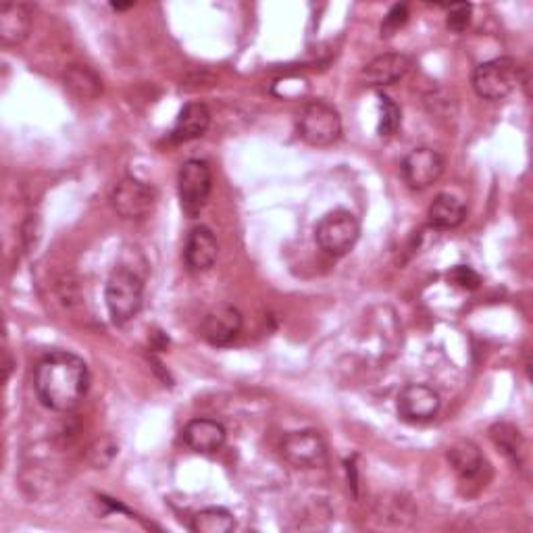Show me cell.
<instances>
[{
	"instance_id": "6",
	"label": "cell",
	"mask_w": 533,
	"mask_h": 533,
	"mask_svg": "<svg viewBox=\"0 0 533 533\" xmlns=\"http://www.w3.org/2000/svg\"><path fill=\"white\" fill-rule=\"evenodd\" d=\"M519 84V65L511 57L481 63L473 71V90L484 100H504Z\"/></svg>"
},
{
	"instance_id": "26",
	"label": "cell",
	"mask_w": 533,
	"mask_h": 533,
	"mask_svg": "<svg viewBox=\"0 0 533 533\" xmlns=\"http://www.w3.org/2000/svg\"><path fill=\"white\" fill-rule=\"evenodd\" d=\"M471 11L473 7L463 3V5H452L448 9V17H446V25H448V30L456 32V34H461L467 30V25L471 21Z\"/></svg>"
},
{
	"instance_id": "8",
	"label": "cell",
	"mask_w": 533,
	"mask_h": 533,
	"mask_svg": "<svg viewBox=\"0 0 533 533\" xmlns=\"http://www.w3.org/2000/svg\"><path fill=\"white\" fill-rule=\"evenodd\" d=\"M284 461L296 469H319L327 465V444L315 429H298L282 440Z\"/></svg>"
},
{
	"instance_id": "3",
	"label": "cell",
	"mask_w": 533,
	"mask_h": 533,
	"mask_svg": "<svg viewBox=\"0 0 533 533\" xmlns=\"http://www.w3.org/2000/svg\"><path fill=\"white\" fill-rule=\"evenodd\" d=\"M361 238V223L357 215L336 209L329 211L315 227V240L317 246L329 257H344L357 246Z\"/></svg>"
},
{
	"instance_id": "4",
	"label": "cell",
	"mask_w": 533,
	"mask_h": 533,
	"mask_svg": "<svg viewBox=\"0 0 533 533\" xmlns=\"http://www.w3.org/2000/svg\"><path fill=\"white\" fill-rule=\"evenodd\" d=\"M298 132L309 146L327 148L336 144L342 136V117L338 109L329 103L311 100L309 105H304L298 117Z\"/></svg>"
},
{
	"instance_id": "28",
	"label": "cell",
	"mask_w": 533,
	"mask_h": 533,
	"mask_svg": "<svg viewBox=\"0 0 533 533\" xmlns=\"http://www.w3.org/2000/svg\"><path fill=\"white\" fill-rule=\"evenodd\" d=\"M13 357H11V352L5 350V382H9V377H11V371H13Z\"/></svg>"
},
{
	"instance_id": "13",
	"label": "cell",
	"mask_w": 533,
	"mask_h": 533,
	"mask_svg": "<svg viewBox=\"0 0 533 533\" xmlns=\"http://www.w3.org/2000/svg\"><path fill=\"white\" fill-rule=\"evenodd\" d=\"M411 65H413V61L409 55L386 53V55H379L373 61H369L361 71V78L371 88H384V86H390V84L402 80L404 75L409 73Z\"/></svg>"
},
{
	"instance_id": "27",
	"label": "cell",
	"mask_w": 533,
	"mask_h": 533,
	"mask_svg": "<svg viewBox=\"0 0 533 533\" xmlns=\"http://www.w3.org/2000/svg\"><path fill=\"white\" fill-rule=\"evenodd\" d=\"M425 103L429 105L431 113H436V115H446V117H448V115H454V107H456V103H454L452 98H448V94L442 92V90L427 94V96H425Z\"/></svg>"
},
{
	"instance_id": "16",
	"label": "cell",
	"mask_w": 533,
	"mask_h": 533,
	"mask_svg": "<svg viewBox=\"0 0 533 533\" xmlns=\"http://www.w3.org/2000/svg\"><path fill=\"white\" fill-rule=\"evenodd\" d=\"M448 463L454 469V473L461 477L465 484H473V481L481 479L488 463L486 456L481 454L479 446L471 440H459L448 448Z\"/></svg>"
},
{
	"instance_id": "29",
	"label": "cell",
	"mask_w": 533,
	"mask_h": 533,
	"mask_svg": "<svg viewBox=\"0 0 533 533\" xmlns=\"http://www.w3.org/2000/svg\"><path fill=\"white\" fill-rule=\"evenodd\" d=\"M115 11H125V9H132L134 7V3H128V5H121V3H113L111 5Z\"/></svg>"
},
{
	"instance_id": "11",
	"label": "cell",
	"mask_w": 533,
	"mask_h": 533,
	"mask_svg": "<svg viewBox=\"0 0 533 533\" xmlns=\"http://www.w3.org/2000/svg\"><path fill=\"white\" fill-rule=\"evenodd\" d=\"M398 415L409 423H427L436 419L442 406L440 394L427 384H409L398 394Z\"/></svg>"
},
{
	"instance_id": "12",
	"label": "cell",
	"mask_w": 533,
	"mask_h": 533,
	"mask_svg": "<svg viewBox=\"0 0 533 533\" xmlns=\"http://www.w3.org/2000/svg\"><path fill=\"white\" fill-rule=\"evenodd\" d=\"M219 257V242L211 227L198 225L188 234L184 246V261L192 273L209 271Z\"/></svg>"
},
{
	"instance_id": "18",
	"label": "cell",
	"mask_w": 533,
	"mask_h": 533,
	"mask_svg": "<svg viewBox=\"0 0 533 533\" xmlns=\"http://www.w3.org/2000/svg\"><path fill=\"white\" fill-rule=\"evenodd\" d=\"M427 219L429 225L436 227V230H454V227H459L467 219V207L463 205L461 198L442 192L429 205Z\"/></svg>"
},
{
	"instance_id": "2",
	"label": "cell",
	"mask_w": 533,
	"mask_h": 533,
	"mask_svg": "<svg viewBox=\"0 0 533 533\" xmlns=\"http://www.w3.org/2000/svg\"><path fill=\"white\" fill-rule=\"evenodd\" d=\"M144 302V279L128 269L117 267L105 286V304L115 325H128L138 317Z\"/></svg>"
},
{
	"instance_id": "23",
	"label": "cell",
	"mask_w": 533,
	"mask_h": 533,
	"mask_svg": "<svg viewBox=\"0 0 533 533\" xmlns=\"http://www.w3.org/2000/svg\"><path fill=\"white\" fill-rule=\"evenodd\" d=\"M117 450H119V446L113 438H103V440H98L90 446L88 459L96 469H103L105 465H109L113 461V456L117 454Z\"/></svg>"
},
{
	"instance_id": "9",
	"label": "cell",
	"mask_w": 533,
	"mask_h": 533,
	"mask_svg": "<svg viewBox=\"0 0 533 533\" xmlns=\"http://www.w3.org/2000/svg\"><path fill=\"white\" fill-rule=\"evenodd\" d=\"M244 327V317L240 309H236L234 304H217L215 309H211L200 325V334L209 342L211 346L223 348L230 346L232 342L238 340Z\"/></svg>"
},
{
	"instance_id": "17",
	"label": "cell",
	"mask_w": 533,
	"mask_h": 533,
	"mask_svg": "<svg viewBox=\"0 0 533 533\" xmlns=\"http://www.w3.org/2000/svg\"><path fill=\"white\" fill-rule=\"evenodd\" d=\"M32 11L23 3H5L0 7V40L7 46H17L30 36Z\"/></svg>"
},
{
	"instance_id": "20",
	"label": "cell",
	"mask_w": 533,
	"mask_h": 533,
	"mask_svg": "<svg viewBox=\"0 0 533 533\" xmlns=\"http://www.w3.org/2000/svg\"><path fill=\"white\" fill-rule=\"evenodd\" d=\"M490 440L513 465H521L523 463L525 440H523L517 425L506 423V421L494 423L490 427Z\"/></svg>"
},
{
	"instance_id": "24",
	"label": "cell",
	"mask_w": 533,
	"mask_h": 533,
	"mask_svg": "<svg viewBox=\"0 0 533 533\" xmlns=\"http://www.w3.org/2000/svg\"><path fill=\"white\" fill-rule=\"evenodd\" d=\"M448 277H450V282H452L454 286H459V288H463V290H477L479 284H481L479 273H477L475 269H471L469 265H456V267L448 273Z\"/></svg>"
},
{
	"instance_id": "15",
	"label": "cell",
	"mask_w": 533,
	"mask_h": 533,
	"mask_svg": "<svg viewBox=\"0 0 533 533\" xmlns=\"http://www.w3.org/2000/svg\"><path fill=\"white\" fill-rule=\"evenodd\" d=\"M209 128H211V111L205 103L196 100V103L184 105V109L173 123L169 138L175 144H186L205 136Z\"/></svg>"
},
{
	"instance_id": "7",
	"label": "cell",
	"mask_w": 533,
	"mask_h": 533,
	"mask_svg": "<svg viewBox=\"0 0 533 533\" xmlns=\"http://www.w3.org/2000/svg\"><path fill=\"white\" fill-rule=\"evenodd\" d=\"M159 194L150 184L136 177H123L111 192V205L121 219L140 221L155 213Z\"/></svg>"
},
{
	"instance_id": "1",
	"label": "cell",
	"mask_w": 533,
	"mask_h": 533,
	"mask_svg": "<svg viewBox=\"0 0 533 533\" xmlns=\"http://www.w3.org/2000/svg\"><path fill=\"white\" fill-rule=\"evenodd\" d=\"M90 388L88 365L69 350L44 354L34 371V390L46 409L69 413L78 409Z\"/></svg>"
},
{
	"instance_id": "21",
	"label": "cell",
	"mask_w": 533,
	"mask_h": 533,
	"mask_svg": "<svg viewBox=\"0 0 533 533\" xmlns=\"http://www.w3.org/2000/svg\"><path fill=\"white\" fill-rule=\"evenodd\" d=\"M190 529L194 533H230L236 529V517L223 506H209L192 517Z\"/></svg>"
},
{
	"instance_id": "5",
	"label": "cell",
	"mask_w": 533,
	"mask_h": 533,
	"mask_svg": "<svg viewBox=\"0 0 533 533\" xmlns=\"http://www.w3.org/2000/svg\"><path fill=\"white\" fill-rule=\"evenodd\" d=\"M213 190V173L207 161L190 159L177 173V194H180V207L186 217L194 219L205 211Z\"/></svg>"
},
{
	"instance_id": "10",
	"label": "cell",
	"mask_w": 533,
	"mask_h": 533,
	"mask_svg": "<svg viewBox=\"0 0 533 533\" xmlns=\"http://www.w3.org/2000/svg\"><path fill=\"white\" fill-rule=\"evenodd\" d=\"M402 177L411 190H425L440 180L444 157L434 148H415L402 161Z\"/></svg>"
},
{
	"instance_id": "22",
	"label": "cell",
	"mask_w": 533,
	"mask_h": 533,
	"mask_svg": "<svg viewBox=\"0 0 533 533\" xmlns=\"http://www.w3.org/2000/svg\"><path fill=\"white\" fill-rule=\"evenodd\" d=\"M402 125V111L400 107L394 103V100L386 94H379V125H377V132L379 136H394Z\"/></svg>"
},
{
	"instance_id": "25",
	"label": "cell",
	"mask_w": 533,
	"mask_h": 533,
	"mask_svg": "<svg viewBox=\"0 0 533 533\" xmlns=\"http://www.w3.org/2000/svg\"><path fill=\"white\" fill-rule=\"evenodd\" d=\"M406 21H409V7L394 5L382 23V36H394L400 28H404Z\"/></svg>"
},
{
	"instance_id": "14",
	"label": "cell",
	"mask_w": 533,
	"mask_h": 533,
	"mask_svg": "<svg viewBox=\"0 0 533 533\" xmlns=\"http://www.w3.org/2000/svg\"><path fill=\"white\" fill-rule=\"evenodd\" d=\"M184 444L196 454H215L227 440L225 427L215 419H192L182 431Z\"/></svg>"
},
{
	"instance_id": "19",
	"label": "cell",
	"mask_w": 533,
	"mask_h": 533,
	"mask_svg": "<svg viewBox=\"0 0 533 533\" xmlns=\"http://www.w3.org/2000/svg\"><path fill=\"white\" fill-rule=\"evenodd\" d=\"M63 84L80 100H96L103 94V80H100V75L92 67L86 65H69L63 73Z\"/></svg>"
}]
</instances>
